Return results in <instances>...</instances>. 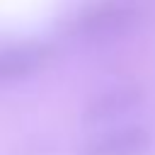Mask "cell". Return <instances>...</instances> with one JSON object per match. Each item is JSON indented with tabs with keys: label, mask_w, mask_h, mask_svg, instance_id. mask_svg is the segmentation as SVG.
<instances>
[{
	"label": "cell",
	"mask_w": 155,
	"mask_h": 155,
	"mask_svg": "<svg viewBox=\"0 0 155 155\" xmlns=\"http://www.w3.org/2000/svg\"><path fill=\"white\" fill-rule=\"evenodd\" d=\"M148 10L140 0H97L73 17L68 34L90 46L121 41L145 24Z\"/></svg>",
	"instance_id": "1"
},
{
	"label": "cell",
	"mask_w": 155,
	"mask_h": 155,
	"mask_svg": "<svg viewBox=\"0 0 155 155\" xmlns=\"http://www.w3.org/2000/svg\"><path fill=\"white\" fill-rule=\"evenodd\" d=\"M143 102V87L136 82H116L109 85L99 92H94L85 109H82V121L87 126H104L111 121L124 119L133 109H138Z\"/></svg>",
	"instance_id": "2"
},
{
	"label": "cell",
	"mask_w": 155,
	"mask_h": 155,
	"mask_svg": "<svg viewBox=\"0 0 155 155\" xmlns=\"http://www.w3.org/2000/svg\"><path fill=\"white\" fill-rule=\"evenodd\" d=\"M150 145H153V136L145 126L126 124L90 138L80 148V155H145Z\"/></svg>",
	"instance_id": "3"
},
{
	"label": "cell",
	"mask_w": 155,
	"mask_h": 155,
	"mask_svg": "<svg viewBox=\"0 0 155 155\" xmlns=\"http://www.w3.org/2000/svg\"><path fill=\"white\" fill-rule=\"evenodd\" d=\"M51 56V48L39 41H22L0 46V85L24 80L41 70Z\"/></svg>",
	"instance_id": "4"
}]
</instances>
